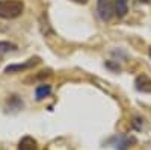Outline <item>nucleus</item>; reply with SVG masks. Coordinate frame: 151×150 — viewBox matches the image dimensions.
I'll return each instance as SVG.
<instances>
[{
	"label": "nucleus",
	"instance_id": "1",
	"mask_svg": "<svg viewBox=\"0 0 151 150\" xmlns=\"http://www.w3.org/2000/svg\"><path fill=\"white\" fill-rule=\"evenodd\" d=\"M24 5L21 0H0V17L11 20L23 14Z\"/></svg>",
	"mask_w": 151,
	"mask_h": 150
},
{
	"label": "nucleus",
	"instance_id": "2",
	"mask_svg": "<svg viewBox=\"0 0 151 150\" xmlns=\"http://www.w3.org/2000/svg\"><path fill=\"white\" fill-rule=\"evenodd\" d=\"M97 11L103 21H110L112 17L115 15V2L113 0H98Z\"/></svg>",
	"mask_w": 151,
	"mask_h": 150
},
{
	"label": "nucleus",
	"instance_id": "3",
	"mask_svg": "<svg viewBox=\"0 0 151 150\" xmlns=\"http://www.w3.org/2000/svg\"><path fill=\"white\" fill-rule=\"evenodd\" d=\"M36 64H40V58L35 56V58H30L27 59L24 64H11L5 68V73H11V74H14V73H21V71H27L30 68H33Z\"/></svg>",
	"mask_w": 151,
	"mask_h": 150
},
{
	"label": "nucleus",
	"instance_id": "4",
	"mask_svg": "<svg viewBox=\"0 0 151 150\" xmlns=\"http://www.w3.org/2000/svg\"><path fill=\"white\" fill-rule=\"evenodd\" d=\"M134 143H136V140L133 138V136H116L113 146H115L116 150H127Z\"/></svg>",
	"mask_w": 151,
	"mask_h": 150
},
{
	"label": "nucleus",
	"instance_id": "5",
	"mask_svg": "<svg viewBox=\"0 0 151 150\" xmlns=\"http://www.w3.org/2000/svg\"><path fill=\"white\" fill-rule=\"evenodd\" d=\"M134 85H136V90H137V91L151 93V79H150L148 76H145V74H142V76H137Z\"/></svg>",
	"mask_w": 151,
	"mask_h": 150
},
{
	"label": "nucleus",
	"instance_id": "6",
	"mask_svg": "<svg viewBox=\"0 0 151 150\" xmlns=\"http://www.w3.org/2000/svg\"><path fill=\"white\" fill-rule=\"evenodd\" d=\"M18 150H38V143L32 136H24L18 143Z\"/></svg>",
	"mask_w": 151,
	"mask_h": 150
},
{
	"label": "nucleus",
	"instance_id": "7",
	"mask_svg": "<svg viewBox=\"0 0 151 150\" xmlns=\"http://www.w3.org/2000/svg\"><path fill=\"white\" fill-rule=\"evenodd\" d=\"M115 2V14L119 18H124L129 12V0H113Z\"/></svg>",
	"mask_w": 151,
	"mask_h": 150
},
{
	"label": "nucleus",
	"instance_id": "8",
	"mask_svg": "<svg viewBox=\"0 0 151 150\" xmlns=\"http://www.w3.org/2000/svg\"><path fill=\"white\" fill-rule=\"evenodd\" d=\"M50 94H52V86H50L48 83L38 85L36 90H35V97H36V100H44V99L48 97Z\"/></svg>",
	"mask_w": 151,
	"mask_h": 150
},
{
	"label": "nucleus",
	"instance_id": "9",
	"mask_svg": "<svg viewBox=\"0 0 151 150\" xmlns=\"http://www.w3.org/2000/svg\"><path fill=\"white\" fill-rule=\"evenodd\" d=\"M17 46L15 44H11V43H6V41H0V53H6L9 50H15Z\"/></svg>",
	"mask_w": 151,
	"mask_h": 150
},
{
	"label": "nucleus",
	"instance_id": "10",
	"mask_svg": "<svg viewBox=\"0 0 151 150\" xmlns=\"http://www.w3.org/2000/svg\"><path fill=\"white\" fill-rule=\"evenodd\" d=\"M142 121H144V120H141V118H137V117H136V118H134V121H133V126H134L137 130H139V129L142 128V124H144Z\"/></svg>",
	"mask_w": 151,
	"mask_h": 150
},
{
	"label": "nucleus",
	"instance_id": "11",
	"mask_svg": "<svg viewBox=\"0 0 151 150\" xmlns=\"http://www.w3.org/2000/svg\"><path fill=\"white\" fill-rule=\"evenodd\" d=\"M106 67H109V68H115V70H119V68H121L119 65H113L112 62H106Z\"/></svg>",
	"mask_w": 151,
	"mask_h": 150
},
{
	"label": "nucleus",
	"instance_id": "12",
	"mask_svg": "<svg viewBox=\"0 0 151 150\" xmlns=\"http://www.w3.org/2000/svg\"><path fill=\"white\" fill-rule=\"evenodd\" d=\"M73 2H76V3H88V0H73Z\"/></svg>",
	"mask_w": 151,
	"mask_h": 150
},
{
	"label": "nucleus",
	"instance_id": "13",
	"mask_svg": "<svg viewBox=\"0 0 151 150\" xmlns=\"http://www.w3.org/2000/svg\"><path fill=\"white\" fill-rule=\"evenodd\" d=\"M139 2H141V3H148L150 0H139Z\"/></svg>",
	"mask_w": 151,
	"mask_h": 150
},
{
	"label": "nucleus",
	"instance_id": "14",
	"mask_svg": "<svg viewBox=\"0 0 151 150\" xmlns=\"http://www.w3.org/2000/svg\"><path fill=\"white\" fill-rule=\"evenodd\" d=\"M150 58H151V47H150Z\"/></svg>",
	"mask_w": 151,
	"mask_h": 150
}]
</instances>
